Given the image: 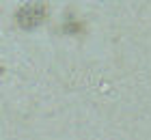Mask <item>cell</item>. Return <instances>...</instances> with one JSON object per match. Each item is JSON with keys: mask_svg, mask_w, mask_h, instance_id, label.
<instances>
[{"mask_svg": "<svg viewBox=\"0 0 151 140\" xmlns=\"http://www.w3.org/2000/svg\"><path fill=\"white\" fill-rule=\"evenodd\" d=\"M45 15H47V6L43 2H32V4L22 6V9L17 11L15 19H17V24L22 28L30 30V28H37L41 22H43Z\"/></svg>", "mask_w": 151, "mask_h": 140, "instance_id": "cell-1", "label": "cell"}]
</instances>
